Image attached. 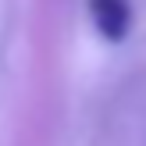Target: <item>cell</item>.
I'll return each instance as SVG.
<instances>
[{
    "mask_svg": "<svg viewBox=\"0 0 146 146\" xmlns=\"http://www.w3.org/2000/svg\"><path fill=\"white\" fill-rule=\"evenodd\" d=\"M86 7H89L93 29L107 43H121L132 32V0H86Z\"/></svg>",
    "mask_w": 146,
    "mask_h": 146,
    "instance_id": "6da1fadb",
    "label": "cell"
}]
</instances>
